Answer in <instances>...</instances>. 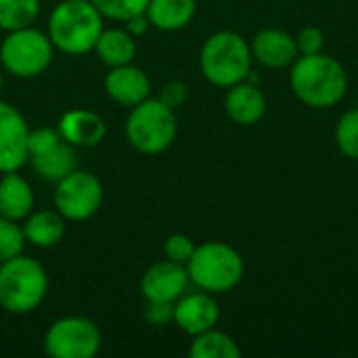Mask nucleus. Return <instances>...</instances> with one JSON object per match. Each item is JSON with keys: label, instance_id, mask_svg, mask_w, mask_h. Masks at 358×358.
I'll return each mask as SVG.
<instances>
[{"label": "nucleus", "instance_id": "9", "mask_svg": "<svg viewBox=\"0 0 358 358\" xmlns=\"http://www.w3.org/2000/svg\"><path fill=\"white\" fill-rule=\"evenodd\" d=\"M103 182L86 170H73L61 180L55 182V210L65 218L73 222H82L92 218L101 206H103Z\"/></svg>", "mask_w": 358, "mask_h": 358}, {"label": "nucleus", "instance_id": "16", "mask_svg": "<svg viewBox=\"0 0 358 358\" xmlns=\"http://www.w3.org/2000/svg\"><path fill=\"white\" fill-rule=\"evenodd\" d=\"M266 94L258 86V82L243 80L231 88H227L224 111L231 122L237 126H254L266 115Z\"/></svg>", "mask_w": 358, "mask_h": 358}, {"label": "nucleus", "instance_id": "3", "mask_svg": "<svg viewBox=\"0 0 358 358\" xmlns=\"http://www.w3.org/2000/svg\"><path fill=\"white\" fill-rule=\"evenodd\" d=\"M252 63L250 42L233 29L214 31L199 50L201 76L218 88H231L248 80Z\"/></svg>", "mask_w": 358, "mask_h": 358}, {"label": "nucleus", "instance_id": "19", "mask_svg": "<svg viewBox=\"0 0 358 358\" xmlns=\"http://www.w3.org/2000/svg\"><path fill=\"white\" fill-rule=\"evenodd\" d=\"M21 229H23L25 243H31L34 248L40 250H48L63 241L65 218L57 210H38L23 220Z\"/></svg>", "mask_w": 358, "mask_h": 358}, {"label": "nucleus", "instance_id": "14", "mask_svg": "<svg viewBox=\"0 0 358 358\" xmlns=\"http://www.w3.org/2000/svg\"><path fill=\"white\" fill-rule=\"evenodd\" d=\"M105 92L113 103L134 107L151 96V80L141 67L132 63L109 67L105 76Z\"/></svg>", "mask_w": 358, "mask_h": 358}, {"label": "nucleus", "instance_id": "10", "mask_svg": "<svg viewBox=\"0 0 358 358\" xmlns=\"http://www.w3.org/2000/svg\"><path fill=\"white\" fill-rule=\"evenodd\" d=\"M29 130L21 111L0 101V174L21 170L27 164Z\"/></svg>", "mask_w": 358, "mask_h": 358}, {"label": "nucleus", "instance_id": "21", "mask_svg": "<svg viewBox=\"0 0 358 358\" xmlns=\"http://www.w3.org/2000/svg\"><path fill=\"white\" fill-rule=\"evenodd\" d=\"M94 52L109 67L132 63L136 57V38L126 27H103L94 44Z\"/></svg>", "mask_w": 358, "mask_h": 358}, {"label": "nucleus", "instance_id": "7", "mask_svg": "<svg viewBox=\"0 0 358 358\" xmlns=\"http://www.w3.org/2000/svg\"><path fill=\"white\" fill-rule=\"evenodd\" d=\"M55 57V46L46 31L34 25L6 31L0 42V65L15 78H36L44 73Z\"/></svg>", "mask_w": 358, "mask_h": 358}, {"label": "nucleus", "instance_id": "29", "mask_svg": "<svg viewBox=\"0 0 358 358\" xmlns=\"http://www.w3.org/2000/svg\"><path fill=\"white\" fill-rule=\"evenodd\" d=\"M157 99L164 101L168 107H172V109L176 111V109L182 107L185 101L189 99V86H187L182 80H168V82L162 86Z\"/></svg>", "mask_w": 358, "mask_h": 358}, {"label": "nucleus", "instance_id": "6", "mask_svg": "<svg viewBox=\"0 0 358 358\" xmlns=\"http://www.w3.org/2000/svg\"><path fill=\"white\" fill-rule=\"evenodd\" d=\"M178 134L176 111L157 96L130 107L126 117V141L143 155H159L172 147Z\"/></svg>", "mask_w": 358, "mask_h": 358}, {"label": "nucleus", "instance_id": "5", "mask_svg": "<svg viewBox=\"0 0 358 358\" xmlns=\"http://www.w3.org/2000/svg\"><path fill=\"white\" fill-rule=\"evenodd\" d=\"M48 294V275L44 266L19 254L0 264V308L10 315L34 313Z\"/></svg>", "mask_w": 358, "mask_h": 358}, {"label": "nucleus", "instance_id": "13", "mask_svg": "<svg viewBox=\"0 0 358 358\" xmlns=\"http://www.w3.org/2000/svg\"><path fill=\"white\" fill-rule=\"evenodd\" d=\"M252 59L268 69H289L292 63L300 57L296 36L279 27H264L252 40Z\"/></svg>", "mask_w": 358, "mask_h": 358}, {"label": "nucleus", "instance_id": "20", "mask_svg": "<svg viewBox=\"0 0 358 358\" xmlns=\"http://www.w3.org/2000/svg\"><path fill=\"white\" fill-rule=\"evenodd\" d=\"M145 15L155 29L180 31L195 19L197 0H149Z\"/></svg>", "mask_w": 358, "mask_h": 358}, {"label": "nucleus", "instance_id": "23", "mask_svg": "<svg viewBox=\"0 0 358 358\" xmlns=\"http://www.w3.org/2000/svg\"><path fill=\"white\" fill-rule=\"evenodd\" d=\"M40 15V0H0V29L29 27Z\"/></svg>", "mask_w": 358, "mask_h": 358}, {"label": "nucleus", "instance_id": "1", "mask_svg": "<svg viewBox=\"0 0 358 358\" xmlns=\"http://www.w3.org/2000/svg\"><path fill=\"white\" fill-rule=\"evenodd\" d=\"M289 86L300 103L310 109H329L348 92V71L331 55H300L289 67Z\"/></svg>", "mask_w": 358, "mask_h": 358}, {"label": "nucleus", "instance_id": "8", "mask_svg": "<svg viewBox=\"0 0 358 358\" xmlns=\"http://www.w3.org/2000/svg\"><path fill=\"white\" fill-rule=\"evenodd\" d=\"M42 346L50 358H94L103 346V334L86 317H61L46 329Z\"/></svg>", "mask_w": 358, "mask_h": 358}, {"label": "nucleus", "instance_id": "11", "mask_svg": "<svg viewBox=\"0 0 358 358\" xmlns=\"http://www.w3.org/2000/svg\"><path fill=\"white\" fill-rule=\"evenodd\" d=\"M220 321V306L210 292H185L174 302L172 323L187 336H199L208 329H214Z\"/></svg>", "mask_w": 358, "mask_h": 358}, {"label": "nucleus", "instance_id": "2", "mask_svg": "<svg viewBox=\"0 0 358 358\" xmlns=\"http://www.w3.org/2000/svg\"><path fill=\"white\" fill-rule=\"evenodd\" d=\"M101 31L103 15L90 0H61L52 8L46 25L55 50L71 57L92 52Z\"/></svg>", "mask_w": 358, "mask_h": 358}, {"label": "nucleus", "instance_id": "25", "mask_svg": "<svg viewBox=\"0 0 358 358\" xmlns=\"http://www.w3.org/2000/svg\"><path fill=\"white\" fill-rule=\"evenodd\" d=\"M94 8L103 15V19L111 21H128L134 15H141L147 10L149 0H90Z\"/></svg>", "mask_w": 358, "mask_h": 358}, {"label": "nucleus", "instance_id": "26", "mask_svg": "<svg viewBox=\"0 0 358 358\" xmlns=\"http://www.w3.org/2000/svg\"><path fill=\"white\" fill-rule=\"evenodd\" d=\"M25 237L19 222L0 216V264L23 254Z\"/></svg>", "mask_w": 358, "mask_h": 358}, {"label": "nucleus", "instance_id": "27", "mask_svg": "<svg viewBox=\"0 0 358 358\" xmlns=\"http://www.w3.org/2000/svg\"><path fill=\"white\" fill-rule=\"evenodd\" d=\"M195 248L197 245L193 243V239L189 235H185V233H172L164 241V256L168 260H172V262H178V264H185L187 266V262L193 256Z\"/></svg>", "mask_w": 358, "mask_h": 358}, {"label": "nucleus", "instance_id": "22", "mask_svg": "<svg viewBox=\"0 0 358 358\" xmlns=\"http://www.w3.org/2000/svg\"><path fill=\"white\" fill-rule=\"evenodd\" d=\"M191 358H239L241 348L231 338L229 334L220 329H208L199 336H193L191 348H189Z\"/></svg>", "mask_w": 358, "mask_h": 358}, {"label": "nucleus", "instance_id": "15", "mask_svg": "<svg viewBox=\"0 0 358 358\" xmlns=\"http://www.w3.org/2000/svg\"><path fill=\"white\" fill-rule=\"evenodd\" d=\"M57 130L65 143L76 149H90L107 136L105 120L90 109H69L61 115Z\"/></svg>", "mask_w": 358, "mask_h": 358}, {"label": "nucleus", "instance_id": "12", "mask_svg": "<svg viewBox=\"0 0 358 358\" xmlns=\"http://www.w3.org/2000/svg\"><path fill=\"white\" fill-rule=\"evenodd\" d=\"M189 273L185 264L162 260L151 264L143 279H141V292L145 302H168L174 304L187 289H189Z\"/></svg>", "mask_w": 358, "mask_h": 358}, {"label": "nucleus", "instance_id": "31", "mask_svg": "<svg viewBox=\"0 0 358 358\" xmlns=\"http://www.w3.org/2000/svg\"><path fill=\"white\" fill-rule=\"evenodd\" d=\"M124 27H126L134 38H141V36H145V34L151 29V21H149V17H147L145 13H141V15H134V17H130L128 21H124Z\"/></svg>", "mask_w": 358, "mask_h": 358}, {"label": "nucleus", "instance_id": "24", "mask_svg": "<svg viewBox=\"0 0 358 358\" xmlns=\"http://www.w3.org/2000/svg\"><path fill=\"white\" fill-rule=\"evenodd\" d=\"M334 141L344 157L358 162V107L340 115L334 130Z\"/></svg>", "mask_w": 358, "mask_h": 358}, {"label": "nucleus", "instance_id": "30", "mask_svg": "<svg viewBox=\"0 0 358 358\" xmlns=\"http://www.w3.org/2000/svg\"><path fill=\"white\" fill-rule=\"evenodd\" d=\"M145 321L155 327H164L174 319V304L168 302H145Z\"/></svg>", "mask_w": 358, "mask_h": 358}, {"label": "nucleus", "instance_id": "18", "mask_svg": "<svg viewBox=\"0 0 358 358\" xmlns=\"http://www.w3.org/2000/svg\"><path fill=\"white\" fill-rule=\"evenodd\" d=\"M27 162L31 164L34 172L42 180H48V182H57V180H61L63 176H67L69 172H73L78 168L76 147H71L63 138L59 143L50 145L48 149L29 155Z\"/></svg>", "mask_w": 358, "mask_h": 358}, {"label": "nucleus", "instance_id": "17", "mask_svg": "<svg viewBox=\"0 0 358 358\" xmlns=\"http://www.w3.org/2000/svg\"><path fill=\"white\" fill-rule=\"evenodd\" d=\"M34 189L19 170L4 172L0 176V216L21 222L34 212Z\"/></svg>", "mask_w": 358, "mask_h": 358}, {"label": "nucleus", "instance_id": "32", "mask_svg": "<svg viewBox=\"0 0 358 358\" xmlns=\"http://www.w3.org/2000/svg\"><path fill=\"white\" fill-rule=\"evenodd\" d=\"M2 86H4V69L0 65V90H2Z\"/></svg>", "mask_w": 358, "mask_h": 358}, {"label": "nucleus", "instance_id": "4", "mask_svg": "<svg viewBox=\"0 0 358 358\" xmlns=\"http://www.w3.org/2000/svg\"><path fill=\"white\" fill-rule=\"evenodd\" d=\"M187 273L197 289L227 294L243 281L245 262L233 245L222 241H206L195 248L187 262Z\"/></svg>", "mask_w": 358, "mask_h": 358}, {"label": "nucleus", "instance_id": "28", "mask_svg": "<svg viewBox=\"0 0 358 358\" xmlns=\"http://www.w3.org/2000/svg\"><path fill=\"white\" fill-rule=\"evenodd\" d=\"M298 52L300 55H317L325 50V34L317 25H306L296 36Z\"/></svg>", "mask_w": 358, "mask_h": 358}]
</instances>
